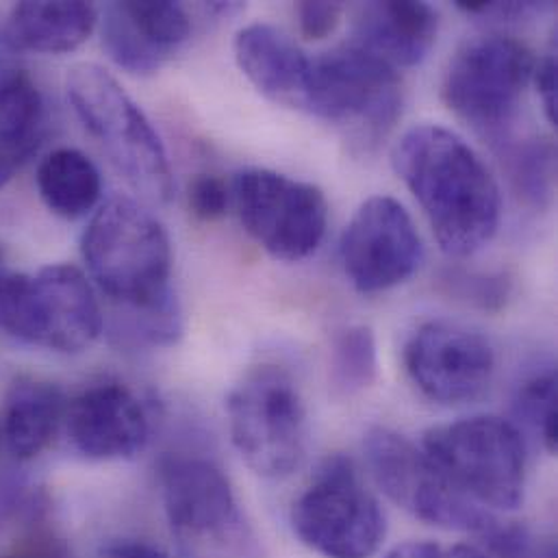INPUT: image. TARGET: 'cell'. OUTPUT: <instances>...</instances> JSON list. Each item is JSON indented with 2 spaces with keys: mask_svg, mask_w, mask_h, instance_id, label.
I'll list each match as a JSON object with an SVG mask.
<instances>
[{
  "mask_svg": "<svg viewBox=\"0 0 558 558\" xmlns=\"http://www.w3.org/2000/svg\"><path fill=\"white\" fill-rule=\"evenodd\" d=\"M135 28L159 50L172 54L192 35V17L179 2H122Z\"/></svg>",
  "mask_w": 558,
  "mask_h": 558,
  "instance_id": "4316f807",
  "label": "cell"
},
{
  "mask_svg": "<svg viewBox=\"0 0 558 558\" xmlns=\"http://www.w3.org/2000/svg\"><path fill=\"white\" fill-rule=\"evenodd\" d=\"M306 113L376 144L402 113L400 74L363 46L343 44L311 61Z\"/></svg>",
  "mask_w": 558,
  "mask_h": 558,
  "instance_id": "ba28073f",
  "label": "cell"
},
{
  "mask_svg": "<svg viewBox=\"0 0 558 558\" xmlns=\"http://www.w3.org/2000/svg\"><path fill=\"white\" fill-rule=\"evenodd\" d=\"M437 26V11L426 2H367L356 13L354 44L393 68H411L430 52Z\"/></svg>",
  "mask_w": 558,
  "mask_h": 558,
  "instance_id": "e0dca14e",
  "label": "cell"
},
{
  "mask_svg": "<svg viewBox=\"0 0 558 558\" xmlns=\"http://www.w3.org/2000/svg\"><path fill=\"white\" fill-rule=\"evenodd\" d=\"M70 105L109 161L146 201L166 205L174 177L163 142L118 78L96 63H78L68 74Z\"/></svg>",
  "mask_w": 558,
  "mask_h": 558,
  "instance_id": "3957f363",
  "label": "cell"
},
{
  "mask_svg": "<svg viewBox=\"0 0 558 558\" xmlns=\"http://www.w3.org/2000/svg\"><path fill=\"white\" fill-rule=\"evenodd\" d=\"M0 330L61 354L87 350L102 332V311L85 275L68 264L0 282Z\"/></svg>",
  "mask_w": 558,
  "mask_h": 558,
  "instance_id": "5b68a950",
  "label": "cell"
},
{
  "mask_svg": "<svg viewBox=\"0 0 558 558\" xmlns=\"http://www.w3.org/2000/svg\"><path fill=\"white\" fill-rule=\"evenodd\" d=\"M9 275V270H7V266H4V253H2V248H0V282L2 279Z\"/></svg>",
  "mask_w": 558,
  "mask_h": 558,
  "instance_id": "8d00e7d4",
  "label": "cell"
},
{
  "mask_svg": "<svg viewBox=\"0 0 558 558\" xmlns=\"http://www.w3.org/2000/svg\"><path fill=\"white\" fill-rule=\"evenodd\" d=\"M190 209L198 220L214 222L220 220L231 203L229 187L220 177L214 174H201L192 181L190 192H187Z\"/></svg>",
  "mask_w": 558,
  "mask_h": 558,
  "instance_id": "f546056e",
  "label": "cell"
},
{
  "mask_svg": "<svg viewBox=\"0 0 558 558\" xmlns=\"http://www.w3.org/2000/svg\"><path fill=\"white\" fill-rule=\"evenodd\" d=\"M404 367L428 400L461 404L489 387L496 352L483 332L457 322L433 319L407 341Z\"/></svg>",
  "mask_w": 558,
  "mask_h": 558,
  "instance_id": "5bb4252c",
  "label": "cell"
},
{
  "mask_svg": "<svg viewBox=\"0 0 558 558\" xmlns=\"http://www.w3.org/2000/svg\"><path fill=\"white\" fill-rule=\"evenodd\" d=\"M422 255V240L409 211L391 196L367 198L339 242L343 272L361 293H380L411 279Z\"/></svg>",
  "mask_w": 558,
  "mask_h": 558,
  "instance_id": "4fadbf2b",
  "label": "cell"
},
{
  "mask_svg": "<svg viewBox=\"0 0 558 558\" xmlns=\"http://www.w3.org/2000/svg\"><path fill=\"white\" fill-rule=\"evenodd\" d=\"M343 7L339 2H300L298 4V20L300 33L306 39H326L332 35L341 22Z\"/></svg>",
  "mask_w": 558,
  "mask_h": 558,
  "instance_id": "4dcf8cb0",
  "label": "cell"
},
{
  "mask_svg": "<svg viewBox=\"0 0 558 558\" xmlns=\"http://www.w3.org/2000/svg\"><path fill=\"white\" fill-rule=\"evenodd\" d=\"M87 270L122 311L116 335L137 345H172L183 315L172 279V244L163 225L140 203L118 196L96 211L81 242Z\"/></svg>",
  "mask_w": 558,
  "mask_h": 558,
  "instance_id": "6da1fadb",
  "label": "cell"
},
{
  "mask_svg": "<svg viewBox=\"0 0 558 558\" xmlns=\"http://www.w3.org/2000/svg\"><path fill=\"white\" fill-rule=\"evenodd\" d=\"M102 46L116 65L131 74H155L170 59L168 52L150 44L131 22L122 2L107 4L102 11Z\"/></svg>",
  "mask_w": 558,
  "mask_h": 558,
  "instance_id": "cb8c5ba5",
  "label": "cell"
},
{
  "mask_svg": "<svg viewBox=\"0 0 558 558\" xmlns=\"http://www.w3.org/2000/svg\"><path fill=\"white\" fill-rule=\"evenodd\" d=\"M365 459L376 485L398 507L417 520L448 529L485 535L496 522L476 502L463 496L404 435L376 426L365 435Z\"/></svg>",
  "mask_w": 558,
  "mask_h": 558,
  "instance_id": "8fae6325",
  "label": "cell"
},
{
  "mask_svg": "<svg viewBox=\"0 0 558 558\" xmlns=\"http://www.w3.org/2000/svg\"><path fill=\"white\" fill-rule=\"evenodd\" d=\"M235 59L246 78L272 102L306 111L311 61L280 28L255 22L240 28Z\"/></svg>",
  "mask_w": 558,
  "mask_h": 558,
  "instance_id": "2e32d148",
  "label": "cell"
},
{
  "mask_svg": "<svg viewBox=\"0 0 558 558\" xmlns=\"http://www.w3.org/2000/svg\"><path fill=\"white\" fill-rule=\"evenodd\" d=\"M68 400L48 380L20 376L4 393L0 411V437L17 461L39 457L65 422Z\"/></svg>",
  "mask_w": 558,
  "mask_h": 558,
  "instance_id": "ac0fdd59",
  "label": "cell"
},
{
  "mask_svg": "<svg viewBox=\"0 0 558 558\" xmlns=\"http://www.w3.org/2000/svg\"><path fill=\"white\" fill-rule=\"evenodd\" d=\"M39 146L0 135V190L28 163Z\"/></svg>",
  "mask_w": 558,
  "mask_h": 558,
  "instance_id": "836d02e7",
  "label": "cell"
},
{
  "mask_svg": "<svg viewBox=\"0 0 558 558\" xmlns=\"http://www.w3.org/2000/svg\"><path fill=\"white\" fill-rule=\"evenodd\" d=\"M98 17L92 2H20L11 9L2 33L17 50L63 54L89 39Z\"/></svg>",
  "mask_w": 558,
  "mask_h": 558,
  "instance_id": "d6986e66",
  "label": "cell"
},
{
  "mask_svg": "<svg viewBox=\"0 0 558 558\" xmlns=\"http://www.w3.org/2000/svg\"><path fill=\"white\" fill-rule=\"evenodd\" d=\"M535 65L533 52L520 39L500 33L478 35L452 57L441 96L476 131L498 135L518 116Z\"/></svg>",
  "mask_w": 558,
  "mask_h": 558,
  "instance_id": "30bf717a",
  "label": "cell"
},
{
  "mask_svg": "<svg viewBox=\"0 0 558 558\" xmlns=\"http://www.w3.org/2000/svg\"><path fill=\"white\" fill-rule=\"evenodd\" d=\"M35 181L44 205L65 220L87 216L102 194V179L96 163L76 148H57L46 155Z\"/></svg>",
  "mask_w": 558,
  "mask_h": 558,
  "instance_id": "44dd1931",
  "label": "cell"
},
{
  "mask_svg": "<svg viewBox=\"0 0 558 558\" xmlns=\"http://www.w3.org/2000/svg\"><path fill=\"white\" fill-rule=\"evenodd\" d=\"M457 9H461L468 15H489V17H498V20H515V17H524L542 7L537 2H457Z\"/></svg>",
  "mask_w": 558,
  "mask_h": 558,
  "instance_id": "e575fe53",
  "label": "cell"
},
{
  "mask_svg": "<svg viewBox=\"0 0 558 558\" xmlns=\"http://www.w3.org/2000/svg\"><path fill=\"white\" fill-rule=\"evenodd\" d=\"M391 163L446 255L472 257L494 240L502 216L500 187L463 137L439 124L413 126L393 146Z\"/></svg>",
  "mask_w": 558,
  "mask_h": 558,
  "instance_id": "7a4b0ae2",
  "label": "cell"
},
{
  "mask_svg": "<svg viewBox=\"0 0 558 558\" xmlns=\"http://www.w3.org/2000/svg\"><path fill=\"white\" fill-rule=\"evenodd\" d=\"M422 450L478 507L513 511L524 502L526 448L511 422L476 415L437 426Z\"/></svg>",
  "mask_w": 558,
  "mask_h": 558,
  "instance_id": "8992f818",
  "label": "cell"
},
{
  "mask_svg": "<svg viewBox=\"0 0 558 558\" xmlns=\"http://www.w3.org/2000/svg\"><path fill=\"white\" fill-rule=\"evenodd\" d=\"M291 529L324 558L374 557L387 533L378 500L343 454L319 463L311 487L293 502Z\"/></svg>",
  "mask_w": 558,
  "mask_h": 558,
  "instance_id": "9c48e42d",
  "label": "cell"
},
{
  "mask_svg": "<svg viewBox=\"0 0 558 558\" xmlns=\"http://www.w3.org/2000/svg\"><path fill=\"white\" fill-rule=\"evenodd\" d=\"M72 448L89 461L137 457L150 439L144 402L122 383H98L81 391L65 411Z\"/></svg>",
  "mask_w": 558,
  "mask_h": 558,
  "instance_id": "9a60e30c",
  "label": "cell"
},
{
  "mask_svg": "<svg viewBox=\"0 0 558 558\" xmlns=\"http://www.w3.org/2000/svg\"><path fill=\"white\" fill-rule=\"evenodd\" d=\"M102 558H170V555L150 542L118 539L102 550Z\"/></svg>",
  "mask_w": 558,
  "mask_h": 558,
  "instance_id": "d590c367",
  "label": "cell"
},
{
  "mask_svg": "<svg viewBox=\"0 0 558 558\" xmlns=\"http://www.w3.org/2000/svg\"><path fill=\"white\" fill-rule=\"evenodd\" d=\"M385 558H492L476 546H439L433 542H409L393 548Z\"/></svg>",
  "mask_w": 558,
  "mask_h": 558,
  "instance_id": "1f68e13d",
  "label": "cell"
},
{
  "mask_svg": "<svg viewBox=\"0 0 558 558\" xmlns=\"http://www.w3.org/2000/svg\"><path fill=\"white\" fill-rule=\"evenodd\" d=\"M483 539L496 558H557L553 539H539L518 524H500L496 520Z\"/></svg>",
  "mask_w": 558,
  "mask_h": 558,
  "instance_id": "f1b7e54d",
  "label": "cell"
},
{
  "mask_svg": "<svg viewBox=\"0 0 558 558\" xmlns=\"http://www.w3.org/2000/svg\"><path fill=\"white\" fill-rule=\"evenodd\" d=\"M20 52L0 31V135L39 146L44 140L46 105Z\"/></svg>",
  "mask_w": 558,
  "mask_h": 558,
  "instance_id": "7402d4cb",
  "label": "cell"
},
{
  "mask_svg": "<svg viewBox=\"0 0 558 558\" xmlns=\"http://www.w3.org/2000/svg\"><path fill=\"white\" fill-rule=\"evenodd\" d=\"M235 203L246 233L279 262H304L324 242L328 205L313 183L251 168L235 179Z\"/></svg>",
  "mask_w": 558,
  "mask_h": 558,
  "instance_id": "7c38bea8",
  "label": "cell"
},
{
  "mask_svg": "<svg viewBox=\"0 0 558 558\" xmlns=\"http://www.w3.org/2000/svg\"><path fill=\"white\" fill-rule=\"evenodd\" d=\"M557 76V48L553 46L544 54V59L535 65V74H533V81L539 89L544 111H546V118L550 120V124L558 122Z\"/></svg>",
  "mask_w": 558,
  "mask_h": 558,
  "instance_id": "d6a6232c",
  "label": "cell"
},
{
  "mask_svg": "<svg viewBox=\"0 0 558 558\" xmlns=\"http://www.w3.org/2000/svg\"><path fill=\"white\" fill-rule=\"evenodd\" d=\"M515 415L522 420L544 444V448L555 454L558 448V402L557 374L555 369H544L529 376L515 393Z\"/></svg>",
  "mask_w": 558,
  "mask_h": 558,
  "instance_id": "484cf974",
  "label": "cell"
},
{
  "mask_svg": "<svg viewBox=\"0 0 558 558\" xmlns=\"http://www.w3.org/2000/svg\"><path fill=\"white\" fill-rule=\"evenodd\" d=\"M168 524L183 558H264L231 481L209 459L168 454L159 463Z\"/></svg>",
  "mask_w": 558,
  "mask_h": 558,
  "instance_id": "277c9868",
  "label": "cell"
},
{
  "mask_svg": "<svg viewBox=\"0 0 558 558\" xmlns=\"http://www.w3.org/2000/svg\"><path fill=\"white\" fill-rule=\"evenodd\" d=\"M0 558H72L41 489L17 483L0 496Z\"/></svg>",
  "mask_w": 558,
  "mask_h": 558,
  "instance_id": "ffe728a7",
  "label": "cell"
},
{
  "mask_svg": "<svg viewBox=\"0 0 558 558\" xmlns=\"http://www.w3.org/2000/svg\"><path fill=\"white\" fill-rule=\"evenodd\" d=\"M378 376L376 337L369 326L354 324L337 332L330 350V387L337 396H356Z\"/></svg>",
  "mask_w": 558,
  "mask_h": 558,
  "instance_id": "603a6c76",
  "label": "cell"
},
{
  "mask_svg": "<svg viewBox=\"0 0 558 558\" xmlns=\"http://www.w3.org/2000/svg\"><path fill=\"white\" fill-rule=\"evenodd\" d=\"M229 430L246 465L264 478H287L306 457V409L279 365L248 369L227 400Z\"/></svg>",
  "mask_w": 558,
  "mask_h": 558,
  "instance_id": "52a82bcc",
  "label": "cell"
},
{
  "mask_svg": "<svg viewBox=\"0 0 558 558\" xmlns=\"http://www.w3.org/2000/svg\"><path fill=\"white\" fill-rule=\"evenodd\" d=\"M441 289L470 306L483 311H498L507 304L511 293V280L505 275H481L468 270H448L441 277Z\"/></svg>",
  "mask_w": 558,
  "mask_h": 558,
  "instance_id": "83f0119b",
  "label": "cell"
},
{
  "mask_svg": "<svg viewBox=\"0 0 558 558\" xmlns=\"http://www.w3.org/2000/svg\"><path fill=\"white\" fill-rule=\"evenodd\" d=\"M511 179L518 194L535 209H546L555 196L557 150L548 140H531L511 155Z\"/></svg>",
  "mask_w": 558,
  "mask_h": 558,
  "instance_id": "d4e9b609",
  "label": "cell"
}]
</instances>
